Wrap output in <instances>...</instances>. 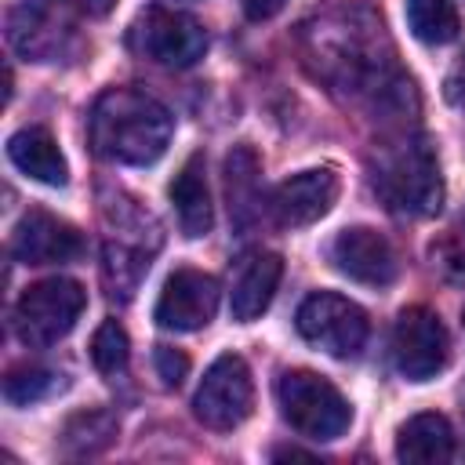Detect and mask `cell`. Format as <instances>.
Segmentation results:
<instances>
[{"mask_svg": "<svg viewBox=\"0 0 465 465\" xmlns=\"http://www.w3.org/2000/svg\"><path fill=\"white\" fill-rule=\"evenodd\" d=\"M174 134V116L163 102L138 87H109L94 98L87 116L91 149L109 163H156Z\"/></svg>", "mask_w": 465, "mask_h": 465, "instance_id": "6da1fadb", "label": "cell"}, {"mask_svg": "<svg viewBox=\"0 0 465 465\" xmlns=\"http://www.w3.org/2000/svg\"><path fill=\"white\" fill-rule=\"evenodd\" d=\"M374 189L381 200L411 218H429L443 207V178L429 142L407 138L389 145L374 167Z\"/></svg>", "mask_w": 465, "mask_h": 465, "instance_id": "7a4b0ae2", "label": "cell"}, {"mask_svg": "<svg viewBox=\"0 0 465 465\" xmlns=\"http://www.w3.org/2000/svg\"><path fill=\"white\" fill-rule=\"evenodd\" d=\"M276 400L287 425L305 440H338L352 421L349 400L312 371H283Z\"/></svg>", "mask_w": 465, "mask_h": 465, "instance_id": "3957f363", "label": "cell"}, {"mask_svg": "<svg viewBox=\"0 0 465 465\" xmlns=\"http://www.w3.org/2000/svg\"><path fill=\"white\" fill-rule=\"evenodd\" d=\"M84 305H87V291L69 276L29 283L15 305V334L29 349H47L76 327Z\"/></svg>", "mask_w": 465, "mask_h": 465, "instance_id": "277c9868", "label": "cell"}, {"mask_svg": "<svg viewBox=\"0 0 465 465\" xmlns=\"http://www.w3.org/2000/svg\"><path fill=\"white\" fill-rule=\"evenodd\" d=\"M7 40L22 58L58 62L80 40L76 11L69 7V0H22L7 15Z\"/></svg>", "mask_w": 465, "mask_h": 465, "instance_id": "5b68a950", "label": "cell"}, {"mask_svg": "<svg viewBox=\"0 0 465 465\" xmlns=\"http://www.w3.org/2000/svg\"><path fill=\"white\" fill-rule=\"evenodd\" d=\"M294 323H298V334L309 345H316V349H323L327 356H338V360L356 356L367 345V331H371L367 312L356 302H349L334 291L309 294L298 305Z\"/></svg>", "mask_w": 465, "mask_h": 465, "instance_id": "8992f818", "label": "cell"}, {"mask_svg": "<svg viewBox=\"0 0 465 465\" xmlns=\"http://www.w3.org/2000/svg\"><path fill=\"white\" fill-rule=\"evenodd\" d=\"M254 407V381L236 352H222L207 371L193 396V414L207 429H236Z\"/></svg>", "mask_w": 465, "mask_h": 465, "instance_id": "52a82bcc", "label": "cell"}, {"mask_svg": "<svg viewBox=\"0 0 465 465\" xmlns=\"http://www.w3.org/2000/svg\"><path fill=\"white\" fill-rule=\"evenodd\" d=\"M447 327L432 309H403L392 327V363L407 381H429L447 367Z\"/></svg>", "mask_w": 465, "mask_h": 465, "instance_id": "ba28073f", "label": "cell"}, {"mask_svg": "<svg viewBox=\"0 0 465 465\" xmlns=\"http://www.w3.org/2000/svg\"><path fill=\"white\" fill-rule=\"evenodd\" d=\"M134 47L160 62V65H171V69H189L193 62L203 58L207 51V29L193 18V15H182V11H163V7H153L138 18L134 25Z\"/></svg>", "mask_w": 465, "mask_h": 465, "instance_id": "9c48e42d", "label": "cell"}, {"mask_svg": "<svg viewBox=\"0 0 465 465\" xmlns=\"http://www.w3.org/2000/svg\"><path fill=\"white\" fill-rule=\"evenodd\" d=\"M214 309H218V280L200 269H178L167 276L153 316L163 331H200L214 320Z\"/></svg>", "mask_w": 465, "mask_h": 465, "instance_id": "30bf717a", "label": "cell"}, {"mask_svg": "<svg viewBox=\"0 0 465 465\" xmlns=\"http://www.w3.org/2000/svg\"><path fill=\"white\" fill-rule=\"evenodd\" d=\"M84 254V236L76 225L47 214V211H29L18 218L11 232V258L22 265H62Z\"/></svg>", "mask_w": 465, "mask_h": 465, "instance_id": "8fae6325", "label": "cell"}, {"mask_svg": "<svg viewBox=\"0 0 465 465\" xmlns=\"http://www.w3.org/2000/svg\"><path fill=\"white\" fill-rule=\"evenodd\" d=\"M331 262L341 276L367 283V287H385L396 280V251L392 243L367 225L341 229L331 243Z\"/></svg>", "mask_w": 465, "mask_h": 465, "instance_id": "7c38bea8", "label": "cell"}, {"mask_svg": "<svg viewBox=\"0 0 465 465\" xmlns=\"http://www.w3.org/2000/svg\"><path fill=\"white\" fill-rule=\"evenodd\" d=\"M338 200V174L331 167H312V171H298L287 182H280L272 189V218L287 229H302L320 222Z\"/></svg>", "mask_w": 465, "mask_h": 465, "instance_id": "4fadbf2b", "label": "cell"}, {"mask_svg": "<svg viewBox=\"0 0 465 465\" xmlns=\"http://www.w3.org/2000/svg\"><path fill=\"white\" fill-rule=\"evenodd\" d=\"M283 276V262L272 251H254L240 262V272L232 280V294H229V312L236 323H254L269 305L272 294L280 287Z\"/></svg>", "mask_w": 465, "mask_h": 465, "instance_id": "5bb4252c", "label": "cell"}, {"mask_svg": "<svg viewBox=\"0 0 465 465\" xmlns=\"http://www.w3.org/2000/svg\"><path fill=\"white\" fill-rule=\"evenodd\" d=\"M7 160L29 174L33 182H44V185H65L69 182V167H65V156L54 142V134L47 127H22L7 138Z\"/></svg>", "mask_w": 465, "mask_h": 465, "instance_id": "9a60e30c", "label": "cell"}, {"mask_svg": "<svg viewBox=\"0 0 465 465\" xmlns=\"http://www.w3.org/2000/svg\"><path fill=\"white\" fill-rule=\"evenodd\" d=\"M171 203H174V214H178V229L196 240V236H207L211 225H214V207H211V189H207V174H203V156L193 153L182 171L174 174L171 182Z\"/></svg>", "mask_w": 465, "mask_h": 465, "instance_id": "2e32d148", "label": "cell"}, {"mask_svg": "<svg viewBox=\"0 0 465 465\" xmlns=\"http://www.w3.org/2000/svg\"><path fill=\"white\" fill-rule=\"evenodd\" d=\"M454 454V429L443 414L425 411L400 425L396 432V458L411 465H440Z\"/></svg>", "mask_w": 465, "mask_h": 465, "instance_id": "e0dca14e", "label": "cell"}, {"mask_svg": "<svg viewBox=\"0 0 465 465\" xmlns=\"http://www.w3.org/2000/svg\"><path fill=\"white\" fill-rule=\"evenodd\" d=\"M225 193H229V214L236 225H247L258 214V160L247 145H236L225 156Z\"/></svg>", "mask_w": 465, "mask_h": 465, "instance_id": "ac0fdd59", "label": "cell"}, {"mask_svg": "<svg viewBox=\"0 0 465 465\" xmlns=\"http://www.w3.org/2000/svg\"><path fill=\"white\" fill-rule=\"evenodd\" d=\"M407 25L421 44H450L461 29L450 0H407Z\"/></svg>", "mask_w": 465, "mask_h": 465, "instance_id": "d6986e66", "label": "cell"}, {"mask_svg": "<svg viewBox=\"0 0 465 465\" xmlns=\"http://www.w3.org/2000/svg\"><path fill=\"white\" fill-rule=\"evenodd\" d=\"M127 360H131L127 331H124L116 320H105V323L94 331V338H91V363H94L105 378H116V374H124Z\"/></svg>", "mask_w": 465, "mask_h": 465, "instance_id": "ffe728a7", "label": "cell"}, {"mask_svg": "<svg viewBox=\"0 0 465 465\" xmlns=\"http://www.w3.org/2000/svg\"><path fill=\"white\" fill-rule=\"evenodd\" d=\"M54 389H62V374L47 367H18L4 378V396L15 407H29L36 400H47Z\"/></svg>", "mask_w": 465, "mask_h": 465, "instance_id": "44dd1931", "label": "cell"}, {"mask_svg": "<svg viewBox=\"0 0 465 465\" xmlns=\"http://www.w3.org/2000/svg\"><path fill=\"white\" fill-rule=\"evenodd\" d=\"M153 363H156V374H160L163 389H178L189 374V356L182 349H171V345H156Z\"/></svg>", "mask_w": 465, "mask_h": 465, "instance_id": "7402d4cb", "label": "cell"}, {"mask_svg": "<svg viewBox=\"0 0 465 465\" xmlns=\"http://www.w3.org/2000/svg\"><path fill=\"white\" fill-rule=\"evenodd\" d=\"M443 94H447V102H450L454 109H461V113H465V51H461V54H458V62L450 65L447 84H443Z\"/></svg>", "mask_w": 465, "mask_h": 465, "instance_id": "603a6c76", "label": "cell"}, {"mask_svg": "<svg viewBox=\"0 0 465 465\" xmlns=\"http://www.w3.org/2000/svg\"><path fill=\"white\" fill-rule=\"evenodd\" d=\"M283 4H287V0H243V15H247L251 22H265V18L280 15Z\"/></svg>", "mask_w": 465, "mask_h": 465, "instance_id": "cb8c5ba5", "label": "cell"}, {"mask_svg": "<svg viewBox=\"0 0 465 465\" xmlns=\"http://www.w3.org/2000/svg\"><path fill=\"white\" fill-rule=\"evenodd\" d=\"M76 7L87 15H109L116 7V0H76Z\"/></svg>", "mask_w": 465, "mask_h": 465, "instance_id": "d4e9b609", "label": "cell"}]
</instances>
